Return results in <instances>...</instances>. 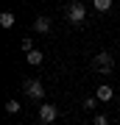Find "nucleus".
Listing matches in <instances>:
<instances>
[{
	"label": "nucleus",
	"mask_w": 120,
	"mask_h": 125,
	"mask_svg": "<svg viewBox=\"0 0 120 125\" xmlns=\"http://www.w3.org/2000/svg\"><path fill=\"white\" fill-rule=\"evenodd\" d=\"M48 28H50V20H48V17H39V20L34 22V31H39V33H45Z\"/></svg>",
	"instance_id": "6"
},
{
	"label": "nucleus",
	"mask_w": 120,
	"mask_h": 125,
	"mask_svg": "<svg viewBox=\"0 0 120 125\" xmlns=\"http://www.w3.org/2000/svg\"><path fill=\"white\" fill-rule=\"evenodd\" d=\"M0 25H3V28H11L14 25V14L11 11H3V14H0Z\"/></svg>",
	"instance_id": "7"
},
{
	"label": "nucleus",
	"mask_w": 120,
	"mask_h": 125,
	"mask_svg": "<svg viewBox=\"0 0 120 125\" xmlns=\"http://www.w3.org/2000/svg\"><path fill=\"white\" fill-rule=\"evenodd\" d=\"M25 94L31 100H42L45 97V86L39 83V81H25Z\"/></svg>",
	"instance_id": "4"
},
{
	"label": "nucleus",
	"mask_w": 120,
	"mask_h": 125,
	"mask_svg": "<svg viewBox=\"0 0 120 125\" xmlns=\"http://www.w3.org/2000/svg\"><path fill=\"white\" fill-rule=\"evenodd\" d=\"M95 103H98V97H87V100H84V108H87V111H92Z\"/></svg>",
	"instance_id": "11"
},
{
	"label": "nucleus",
	"mask_w": 120,
	"mask_h": 125,
	"mask_svg": "<svg viewBox=\"0 0 120 125\" xmlns=\"http://www.w3.org/2000/svg\"><path fill=\"white\" fill-rule=\"evenodd\" d=\"M42 50H31V53H28V64H42Z\"/></svg>",
	"instance_id": "8"
},
{
	"label": "nucleus",
	"mask_w": 120,
	"mask_h": 125,
	"mask_svg": "<svg viewBox=\"0 0 120 125\" xmlns=\"http://www.w3.org/2000/svg\"><path fill=\"white\" fill-rule=\"evenodd\" d=\"M95 9L98 11H109L112 9V0H95Z\"/></svg>",
	"instance_id": "9"
},
{
	"label": "nucleus",
	"mask_w": 120,
	"mask_h": 125,
	"mask_svg": "<svg viewBox=\"0 0 120 125\" xmlns=\"http://www.w3.org/2000/svg\"><path fill=\"white\" fill-rule=\"evenodd\" d=\"M22 50H25V53H31V50H34V42L31 39H22V45H20Z\"/></svg>",
	"instance_id": "12"
},
{
	"label": "nucleus",
	"mask_w": 120,
	"mask_h": 125,
	"mask_svg": "<svg viewBox=\"0 0 120 125\" xmlns=\"http://www.w3.org/2000/svg\"><path fill=\"white\" fill-rule=\"evenodd\" d=\"M20 111V103L17 100H9V103H6V114H17Z\"/></svg>",
	"instance_id": "10"
},
{
	"label": "nucleus",
	"mask_w": 120,
	"mask_h": 125,
	"mask_svg": "<svg viewBox=\"0 0 120 125\" xmlns=\"http://www.w3.org/2000/svg\"><path fill=\"white\" fill-rule=\"evenodd\" d=\"M95 125H109V117L106 114H98V117H95Z\"/></svg>",
	"instance_id": "13"
},
{
	"label": "nucleus",
	"mask_w": 120,
	"mask_h": 125,
	"mask_svg": "<svg viewBox=\"0 0 120 125\" xmlns=\"http://www.w3.org/2000/svg\"><path fill=\"white\" fill-rule=\"evenodd\" d=\"M67 20H70L73 25L87 22V9H84V3H70V6H67Z\"/></svg>",
	"instance_id": "1"
},
{
	"label": "nucleus",
	"mask_w": 120,
	"mask_h": 125,
	"mask_svg": "<svg viewBox=\"0 0 120 125\" xmlns=\"http://www.w3.org/2000/svg\"><path fill=\"white\" fill-rule=\"evenodd\" d=\"M56 117H59V108H56V106H50V103H42V106H39V122L50 125Z\"/></svg>",
	"instance_id": "2"
},
{
	"label": "nucleus",
	"mask_w": 120,
	"mask_h": 125,
	"mask_svg": "<svg viewBox=\"0 0 120 125\" xmlns=\"http://www.w3.org/2000/svg\"><path fill=\"white\" fill-rule=\"evenodd\" d=\"M117 103H120V97H117Z\"/></svg>",
	"instance_id": "14"
},
{
	"label": "nucleus",
	"mask_w": 120,
	"mask_h": 125,
	"mask_svg": "<svg viewBox=\"0 0 120 125\" xmlns=\"http://www.w3.org/2000/svg\"><path fill=\"white\" fill-rule=\"evenodd\" d=\"M92 64H95V70H98V72H106V75H109L112 70H115V67H112L115 61H112V56H109V53H98Z\"/></svg>",
	"instance_id": "3"
},
{
	"label": "nucleus",
	"mask_w": 120,
	"mask_h": 125,
	"mask_svg": "<svg viewBox=\"0 0 120 125\" xmlns=\"http://www.w3.org/2000/svg\"><path fill=\"white\" fill-rule=\"evenodd\" d=\"M112 94H115V92H112V86H106V83H103V86H98L95 97H98V100H112Z\"/></svg>",
	"instance_id": "5"
}]
</instances>
